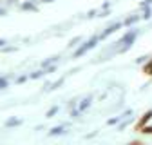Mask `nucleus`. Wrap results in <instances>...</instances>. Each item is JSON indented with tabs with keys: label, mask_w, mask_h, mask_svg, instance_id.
<instances>
[{
	"label": "nucleus",
	"mask_w": 152,
	"mask_h": 145,
	"mask_svg": "<svg viewBox=\"0 0 152 145\" xmlns=\"http://www.w3.org/2000/svg\"><path fill=\"white\" fill-rule=\"evenodd\" d=\"M152 122V111H147V113H143L141 116H140V120L136 122V125H134V131L136 133H141V129L145 125H148Z\"/></svg>",
	"instance_id": "f257e3e1"
},
{
	"label": "nucleus",
	"mask_w": 152,
	"mask_h": 145,
	"mask_svg": "<svg viewBox=\"0 0 152 145\" xmlns=\"http://www.w3.org/2000/svg\"><path fill=\"white\" fill-rule=\"evenodd\" d=\"M143 75L152 76V60H150V62H147V64L143 65Z\"/></svg>",
	"instance_id": "f03ea898"
},
{
	"label": "nucleus",
	"mask_w": 152,
	"mask_h": 145,
	"mask_svg": "<svg viewBox=\"0 0 152 145\" xmlns=\"http://www.w3.org/2000/svg\"><path fill=\"white\" fill-rule=\"evenodd\" d=\"M141 134H145V136H152V125H145L143 129H141Z\"/></svg>",
	"instance_id": "7ed1b4c3"
}]
</instances>
